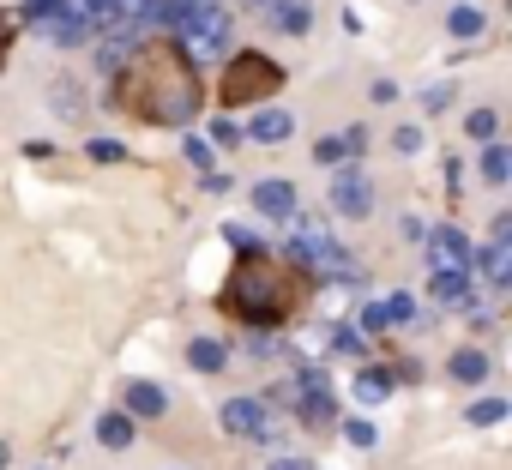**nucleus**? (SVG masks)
I'll return each instance as SVG.
<instances>
[{"mask_svg": "<svg viewBox=\"0 0 512 470\" xmlns=\"http://www.w3.org/2000/svg\"><path fill=\"white\" fill-rule=\"evenodd\" d=\"M115 103L157 127H187L199 115V73L175 43H145L115 73Z\"/></svg>", "mask_w": 512, "mask_h": 470, "instance_id": "nucleus-1", "label": "nucleus"}, {"mask_svg": "<svg viewBox=\"0 0 512 470\" xmlns=\"http://www.w3.org/2000/svg\"><path fill=\"white\" fill-rule=\"evenodd\" d=\"M127 416H163L169 410V398H163V386H151V380H127Z\"/></svg>", "mask_w": 512, "mask_h": 470, "instance_id": "nucleus-10", "label": "nucleus"}, {"mask_svg": "<svg viewBox=\"0 0 512 470\" xmlns=\"http://www.w3.org/2000/svg\"><path fill=\"white\" fill-rule=\"evenodd\" d=\"M157 19L175 25V49L187 61H217L229 49V13H223V0H163Z\"/></svg>", "mask_w": 512, "mask_h": 470, "instance_id": "nucleus-3", "label": "nucleus"}, {"mask_svg": "<svg viewBox=\"0 0 512 470\" xmlns=\"http://www.w3.org/2000/svg\"><path fill=\"white\" fill-rule=\"evenodd\" d=\"M392 145L410 157V151H422V133H416V127H398V133H392Z\"/></svg>", "mask_w": 512, "mask_h": 470, "instance_id": "nucleus-28", "label": "nucleus"}, {"mask_svg": "<svg viewBox=\"0 0 512 470\" xmlns=\"http://www.w3.org/2000/svg\"><path fill=\"white\" fill-rule=\"evenodd\" d=\"M434 302H446V308H470V302H476L470 272H434Z\"/></svg>", "mask_w": 512, "mask_h": 470, "instance_id": "nucleus-12", "label": "nucleus"}, {"mask_svg": "<svg viewBox=\"0 0 512 470\" xmlns=\"http://www.w3.org/2000/svg\"><path fill=\"white\" fill-rule=\"evenodd\" d=\"M386 392H392V374H380V368H362V374H356V398H362V404H380Z\"/></svg>", "mask_w": 512, "mask_h": 470, "instance_id": "nucleus-19", "label": "nucleus"}, {"mask_svg": "<svg viewBox=\"0 0 512 470\" xmlns=\"http://www.w3.org/2000/svg\"><path fill=\"white\" fill-rule=\"evenodd\" d=\"M25 25H19V13H0V67H7V49H13V37H19Z\"/></svg>", "mask_w": 512, "mask_h": 470, "instance_id": "nucleus-23", "label": "nucleus"}, {"mask_svg": "<svg viewBox=\"0 0 512 470\" xmlns=\"http://www.w3.org/2000/svg\"><path fill=\"white\" fill-rule=\"evenodd\" d=\"M476 260H482V278H488L494 290H506V284H512V248H500V242H488V248H482Z\"/></svg>", "mask_w": 512, "mask_h": 470, "instance_id": "nucleus-15", "label": "nucleus"}, {"mask_svg": "<svg viewBox=\"0 0 512 470\" xmlns=\"http://www.w3.org/2000/svg\"><path fill=\"white\" fill-rule=\"evenodd\" d=\"M500 416H506V398H482V404L470 410V422H476V428H488V422H500Z\"/></svg>", "mask_w": 512, "mask_h": 470, "instance_id": "nucleus-22", "label": "nucleus"}, {"mask_svg": "<svg viewBox=\"0 0 512 470\" xmlns=\"http://www.w3.org/2000/svg\"><path fill=\"white\" fill-rule=\"evenodd\" d=\"M464 127H470L476 139H494V127H500V121H494V109H476V115H470Z\"/></svg>", "mask_w": 512, "mask_h": 470, "instance_id": "nucleus-25", "label": "nucleus"}, {"mask_svg": "<svg viewBox=\"0 0 512 470\" xmlns=\"http://www.w3.org/2000/svg\"><path fill=\"white\" fill-rule=\"evenodd\" d=\"M97 440H103L109 452H127V446H133V416H127V410H109V416L97 422Z\"/></svg>", "mask_w": 512, "mask_h": 470, "instance_id": "nucleus-16", "label": "nucleus"}, {"mask_svg": "<svg viewBox=\"0 0 512 470\" xmlns=\"http://www.w3.org/2000/svg\"><path fill=\"white\" fill-rule=\"evenodd\" d=\"M253 205H260L266 217H296V187L290 181H260L253 187Z\"/></svg>", "mask_w": 512, "mask_h": 470, "instance_id": "nucleus-9", "label": "nucleus"}, {"mask_svg": "<svg viewBox=\"0 0 512 470\" xmlns=\"http://www.w3.org/2000/svg\"><path fill=\"white\" fill-rule=\"evenodd\" d=\"M247 7H272V0H247Z\"/></svg>", "mask_w": 512, "mask_h": 470, "instance_id": "nucleus-32", "label": "nucleus"}, {"mask_svg": "<svg viewBox=\"0 0 512 470\" xmlns=\"http://www.w3.org/2000/svg\"><path fill=\"white\" fill-rule=\"evenodd\" d=\"M85 157H97V163H121L127 151H121L115 139H91V151H85Z\"/></svg>", "mask_w": 512, "mask_h": 470, "instance_id": "nucleus-26", "label": "nucleus"}, {"mask_svg": "<svg viewBox=\"0 0 512 470\" xmlns=\"http://www.w3.org/2000/svg\"><path fill=\"white\" fill-rule=\"evenodd\" d=\"M296 302H302V278H296L284 260L260 254V248L241 254V266L223 278V296H217V308H229V314L247 320V326H272V320H284Z\"/></svg>", "mask_w": 512, "mask_h": 470, "instance_id": "nucleus-2", "label": "nucleus"}, {"mask_svg": "<svg viewBox=\"0 0 512 470\" xmlns=\"http://www.w3.org/2000/svg\"><path fill=\"white\" fill-rule=\"evenodd\" d=\"M332 205H338L344 217H368V211H374V181L356 175V169H344V175L332 181Z\"/></svg>", "mask_w": 512, "mask_h": 470, "instance_id": "nucleus-7", "label": "nucleus"}, {"mask_svg": "<svg viewBox=\"0 0 512 470\" xmlns=\"http://www.w3.org/2000/svg\"><path fill=\"white\" fill-rule=\"evenodd\" d=\"M284 85V67L266 61L260 49H241L235 61H223V109H247V103H272V91Z\"/></svg>", "mask_w": 512, "mask_h": 470, "instance_id": "nucleus-4", "label": "nucleus"}, {"mask_svg": "<svg viewBox=\"0 0 512 470\" xmlns=\"http://www.w3.org/2000/svg\"><path fill=\"white\" fill-rule=\"evenodd\" d=\"M446 25H452V37H458V43H470V37H482V13H476V7H458V13H452Z\"/></svg>", "mask_w": 512, "mask_h": 470, "instance_id": "nucleus-21", "label": "nucleus"}, {"mask_svg": "<svg viewBox=\"0 0 512 470\" xmlns=\"http://www.w3.org/2000/svg\"><path fill=\"white\" fill-rule=\"evenodd\" d=\"M410 314H416V302H410V296H386V302L362 308V326H368V332H380V326H398V320H410Z\"/></svg>", "mask_w": 512, "mask_h": 470, "instance_id": "nucleus-13", "label": "nucleus"}, {"mask_svg": "<svg viewBox=\"0 0 512 470\" xmlns=\"http://www.w3.org/2000/svg\"><path fill=\"white\" fill-rule=\"evenodd\" d=\"M272 470H308V464H302V458H278Z\"/></svg>", "mask_w": 512, "mask_h": 470, "instance_id": "nucleus-30", "label": "nucleus"}, {"mask_svg": "<svg viewBox=\"0 0 512 470\" xmlns=\"http://www.w3.org/2000/svg\"><path fill=\"white\" fill-rule=\"evenodd\" d=\"M235 139H241V127H235V121H223V115H217V127H211V145H223V151H229V145H235Z\"/></svg>", "mask_w": 512, "mask_h": 470, "instance_id": "nucleus-27", "label": "nucleus"}, {"mask_svg": "<svg viewBox=\"0 0 512 470\" xmlns=\"http://www.w3.org/2000/svg\"><path fill=\"white\" fill-rule=\"evenodd\" d=\"M187 362H193L199 374H217V368L229 362V350H223L217 338H193V344H187Z\"/></svg>", "mask_w": 512, "mask_h": 470, "instance_id": "nucleus-17", "label": "nucleus"}, {"mask_svg": "<svg viewBox=\"0 0 512 470\" xmlns=\"http://www.w3.org/2000/svg\"><path fill=\"white\" fill-rule=\"evenodd\" d=\"M428 260H434V272H470V242H464V229H428Z\"/></svg>", "mask_w": 512, "mask_h": 470, "instance_id": "nucleus-6", "label": "nucleus"}, {"mask_svg": "<svg viewBox=\"0 0 512 470\" xmlns=\"http://www.w3.org/2000/svg\"><path fill=\"white\" fill-rule=\"evenodd\" d=\"M223 428L229 434H266V404L260 398H229L223 404Z\"/></svg>", "mask_w": 512, "mask_h": 470, "instance_id": "nucleus-8", "label": "nucleus"}, {"mask_svg": "<svg viewBox=\"0 0 512 470\" xmlns=\"http://www.w3.org/2000/svg\"><path fill=\"white\" fill-rule=\"evenodd\" d=\"M253 139H260V145H284L290 133H296V121H290V109H260V115H253V127H247Z\"/></svg>", "mask_w": 512, "mask_h": 470, "instance_id": "nucleus-11", "label": "nucleus"}, {"mask_svg": "<svg viewBox=\"0 0 512 470\" xmlns=\"http://www.w3.org/2000/svg\"><path fill=\"white\" fill-rule=\"evenodd\" d=\"M314 7H308V0H272V7H266V19L278 25V31H290V37H302L314 19H308Z\"/></svg>", "mask_w": 512, "mask_h": 470, "instance_id": "nucleus-14", "label": "nucleus"}, {"mask_svg": "<svg viewBox=\"0 0 512 470\" xmlns=\"http://www.w3.org/2000/svg\"><path fill=\"white\" fill-rule=\"evenodd\" d=\"M482 175L500 187V181L512 175V151H506V145H488V151H482Z\"/></svg>", "mask_w": 512, "mask_h": 470, "instance_id": "nucleus-20", "label": "nucleus"}, {"mask_svg": "<svg viewBox=\"0 0 512 470\" xmlns=\"http://www.w3.org/2000/svg\"><path fill=\"white\" fill-rule=\"evenodd\" d=\"M187 157H193V163L211 175V145H205V139H187Z\"/></svg>", "mask_w": 512, "mask_h": 470, "instance_id": "nucleus-29", "label": "nucleus"}, {"mask_svg": "<svg viewBox=\"0 0 512 470\" xmlns=\"http://www.w3.org/2000/svg\"><path fill=\"white\" fill-rule=\"evenodd\" d=\"M7 458H13V452H7V440H0V470H7Z\"/></svg>", "mask_w": 512, "mask_h": 470, "instance_id": "nucleus-31", "label": "nucleus"}, {"mask_svg": "<svg viewBox=\"0 0 512 470\" xmlns=\"http://www.w3.org/2000/svg\"><path fill=\"white\" fill-rule=\"evenodd\" d=\"M482 374H488V356H482V350H458V356H452V380H464V386H476Z\"/></svg>", "mask_w": 512, "mask_h": 470, "instance_id": "nucleus-18", "label": "nucleus"}, {"mask_svg": "<svg viewBox=\"0 0 512 470\" xmlns=\"http://www.w3.org/2000/svg\"><path fill=\"white\" fill-rule=\"evenodd\" d=\"M296 254H302V266L308 272H320V278H350V260H344V248L332 242L326 229H296Z\"/></svg>", "mask_w": 512, "mask_h": 470, "instance_id": "nucleus-5", "label": "nucleus"}, {"mask_svg": "<svg viewBox=\"0 0 512 470\" xmlns=\"http://www.w3.org/2000/svg\"><path fill=\"white\" fill-rule=\"evenodd\" d=\"M344 434H350V446H380V434H374V422H344Z\"/></svg>", "mask_w": 512, "mask_h": 470, "instance_id": "nucleus-24", "label": "nucleus"}]
</instances>
